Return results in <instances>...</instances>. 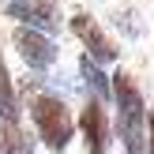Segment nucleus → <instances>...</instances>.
<instances>
[{
  "mask_svg": "<svg viewBox=\"0 0 154 154\" xmlns=\"http://www.w3.org/2000/svg\"><path fill=\"white\" fill-rule=\"evenodd\" d=\"M113 98H117V132L128 154H147V102L132 75H113Z\"/></svg>",
  "mask_w": 154,
  "mask_h": 154,
  "instance_id": "1",
  "label": "nucleus"
},
{
  "mask_svg": "<svg viewBox=\"0 0 154 154\" xmlns=\"http://www.w3.org/2000/svg\"><path fill=\"white\" fill-rule=\"evenodd\" d=\"M30 120H34L38 139L53 154L68 150V143H72V135H75V120H72L68 105L60 102L57 94H38L34 102H30Z\"/></svg>",
  "mask_w": 154,
  "mask_h": 154,
  "instance_id": "2",
  "label": "nucleus"
},
{
  "mask_svg": "<svg viewBox=\"0 0 154 154\" xmlns=\"http://www.w3.org/2000/svg\"><path fill=\"white\" fill-rule=\"evenodd\" d=\"M4 15L15 19L19 26L42 30V34H57L60 30V4L57 0H8Z\"/></svg>",
  "mask_w": 154,
  "mask_h": 154,
  "instance_id": "3",
  "label": "nucleus"
},
{
  "mask_svg": "<svg viewBox=\"0 0 154 154\" xmlns=\"http://www.w3.org/2000/svg\"><path fill=\"white\" fill-rule=\"evenodd\" d=\"M72 34L79 38L83 45H87V57L94 60V64H109V60H117V57H120L117 42H113V38L105 34L102 26H98V19H94V15H87V11L72 15Z\"/></svg>",
  "mask_w": 154,
  "mask_h": 154,
  "instance_id": "4",
  "label": "nucleus"
},
{
  "mask_svg": "<svg viewBox=\"0 0 154 154\" xmlns=\"http://www.w3.org/2000/svg\"><path fill=\"white\" fill-rule=\"evenodd\" d=\"M79 135H83L87 154H109L113 128H109V113H105L102 102L87 98V105H83V113H79Z\"/></svg>",
  "mask_w": 154,
  "mask_h": 154,
  "instance_id": "5",
  "label": "nucleus"
},
{
  "mask_svg": "<svg viewBox=\"0 0 154 154\" xmlns=\"http://www.w3.org/2000/svg\"><path fill=\"white\" fill-rule=\"evenodd\" d=\"M11 45L19 49V57L26 60V68H30V72H45V68H53V64H57V45H53V38H49V34H42V30L15 26Z\"/></svg>",
  "mask_w": 154,
  "mask_h": 154,
  "instance_id": "6",
  "label": "nucleus"
},
{
  "mask_svg": "<svg viewBox=\"0 0 154 154\" xmlns=\"http://www.w3.org/2000/svg\"><path fill=\"white\" fill-rule=\"evenodd\" d=\"M0 154H34V139L15 120H0Z\"/></svg>",
  "mask_w": 154,
  "mask_h": 154,
  "instance_id": "7",
  "label": "nucleus"
},
{
  "mask_svg": "<svg viewBox=\"0 0 154 154\" xmlns=\"http://www.w3.org/2000/svg\"><path fill=\"white\" fill-rule=\"evenodd\" d=\"M79 72H83V83H87V90H90V98H94V102H105V98L113 94V83L105 79V72H102L90 57L79 60Z\"/></svg>",
  "mask_w": 154,
  "mask_h": 154,
  "instance_id": "8",
  "label": "nucleus"
},
{
  "mask_svg": "<svg viewBox=\"0 0 154 154\" xmlns=\"http://www.w3.org/2000/svg\"><path fill=\"white\" fill-rule=\"evenodd\" d=\"M0 120H15V124H19V98H15L11 75H8L4 53H0Z\"/></svg>",
  "mask_w": 154,
  "mask_h": 154,
  "instance_id": "9",
  "label": "nucleus"
},
{
  "mask_svg": "<svg viewBox=\"0 0 154 154\" xmlns=\"http://www.w3.org/2000/svg\"><path fill=\"white\" fill-rule=\"evenodd\" d=\"M147 154H154V113L147 117Z\"/></svg>",
  "mask_w": 154,
  "mask_h": 154,
  "instance_id": "10",
  "label": "nucleus"
}]
</instances>
